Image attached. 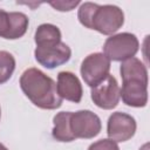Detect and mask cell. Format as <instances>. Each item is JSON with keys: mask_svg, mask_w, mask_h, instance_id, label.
Listing matches in <instances>:
<instances>
[{"mask_svg": "<svg viewBox=\"0 0 150 150\" xmlns=\"http://www.w3.org/2000/svg\"><path fill=\"white\" fill-rule=\"evenodd\" d=\"M0 118H1V108H0Z\"/></svg>", "mask_w": 150, "mask_h": 150, "instance_id": "obj_18", "label": "cell"}, {"mask_svg": "<svg viewBox=\"0 0 150 150\" xmlns=\"http://www.w3.org/2000/svg\"><path fill=\"white\" fill-rule=\"evenodd\" d=\"M68 117L69 111H61L57 112L53 118L54 127L52 130V135L59 142H73L68 128Z\"/></svg>", "mask_w": 150, "mask_h": 150, "instance_id": "obj_12", "label": "cell"}, {"mask_svg": "<svg viewBox=\"0 0 150 150\" xmlns=\"http://www.w3.org/2000/svg\"><path fill=\"white\" fill-rule=\"evenodd\" d=\"M90 97L95 105L104 110H111L120 102V86L112 75H108L101 83L91 88Z\"/></svg>", "mask_w": 150, "mask_h": 150, "instance_id": "obj_8", "label": "cell"}, {"mask_svg": "<svg viewBox=\"0 0 150 150\" xmlns=\"http://www.w3.org/2000/svg\"><path fill=\"white\" fill-rule=\"evenodd\" d=\"M56 90L62 100L79 103L82 100L83 89L79 77L71 71H60L57 74Z\"/></svg>", "mask_w": 150, "mask_h": 150, "instance_id": "obj_11", "label": "cell"}, {"mask_svg": "<svg viewBox=\"0 0 150 150\" xmlns=\"http://www.w3.org/2000/svg\"><path fill=\"white\" fill-rule=\"evenodd\" d=\"M139 49V41L132 33H118L108 38L103 45V54L110 61H125L135 57Z\"/></svg>", "mask_w": 150, "mask_h": 150, "instance_id": "obj_5", "label": "cell"}, {"mask_svg": "<svg viewBox=\"0 0 150 150\" xmlns=\"http://www.w3.org/2000/svg\"><path fill=\"white\" fill-rule=\"evenodd\" d=\"M77 18L82 26L103 35L114 34L124 23V13L115 5L101 6L94 2H83L79 8Z\"/></svg>", "mask_w": 150, "mask_h": 150, "instance_id": "obj_3", "label": "cell"}, {"mask_svg": "<svg viewBox=\"0 0 150 150\" xmlns=\"http://www.w3.org/2000/svg\"><path fill=\"white\" fill-rule=\"evenodd\" d=\"M88 150H120V148L117 145V142L110 138H102L100 141L91 143Z\"/></svg>", "mask_w": 150, "mask_h": 150, "instance_id": "obj_15", "label": "cell"}, {"mask_svg": "<svg viewBox=\"0 0 150 150\" xmlns=\"http://www.w3.org/2000/svg\"><path fill=\"white\" fill-rule=\"evenodd\" d=\"M52 7H54L56 11L60 12H69L74 9L77 5H80V1H52L49 2Z\"/></svg>", "mask_w": 150, "mask_h": 150, "instance_id": "obj_16", "label": "cell"}, {"mask_svg": "<svg viewBox=\"0 0 150 150\" xmlns=\"http://www.w3.org/2000/svg\"><path fill=\"white\" fill-rule=\"evenodd\" d=\"M136 128V121L131 115L116 111L112 112L108 118L107 134L108 137L115 142H125L134 137Z\"/></svg>", "mask_w": 150, "mask_h": 150, "instance_id": "obj_9", "label": "cell"}, {"mask_svg": "<svg viewBox=\"0 0 150 150\" xmlns=\"http://www.w3.org/2000/svg\"><path fill=\"white\" fill-rule=\"evenodd\" d=\"M20 87L26 97L38 108L54 110L62 105L55 81L38 68H28L21 74Z\"/></svg>", "mask_w": 150, "mask_h": 150, "instance_id": "obj_1", "label": "cell"}, {"mask_svg": "<svg viewBox=\"0 0 150 150\" xmlns=\"http://www.w3.org/2000/svg\"><path fill=\"white\" fill-rule=\"evenodd\" d=\"M0 150H8V149H7L2 143H0Z\"/></svg>", "mask_w": 150, "mask_h": 150, "instance_id": "obj_17", "label": "cell"}, {"mask_svg": "<svg viewBox=\"0 0 150 150\" xmlns=\"http://www.w3.org/2000/svg\"><path fill=\"white\" fill-rule=\"evenodd\" d=\"M110 70V60L103 53H93L84 57L81 63V76L87 86L94 88L101 83Z\"/></svg>", "mask_w": 150, "mask_h": 150, "instance_id": "obj_7", "label": "cell"}, {"mask_svg": "<svg viewBox=\"0 0 150 150\" xmlns=\"http://www.w3.org/2000/svg\"><path fill=\"white\" fill-rule=\"evenodd\" d=\"M34 56L38 63L45 68L54 69L70 60L71 49L61 40H47L36 43Z\"/></svg>", "mask_w": 150, "mask_h": 150, "instance_id": "obj_4", "label": "cell"}, {"mask_svg": "<svg viewBox=\"0 0 150 150\" xmlns=\"http://www.w3.org/2000/svg\"><path fill=\"white\" fill-rule=\"evenodd\" d=\"M122 88L120 97L124 104L134 108H143L148 103V70L137 57L122 62L120 67Z\"/></svg>", "mask_w": 150, "mask_h": 150, "instance_id": "obj_2", "label": "cell"}, {"mask_svg": "<svg viewBox=\"0 0 150 150\" xmlns=\"http://www.w3.org/2000/svg\"><path fill=\"white\" fill-rule=\"evenodd\" d=\"M47 40H61V32L57 26L52 23H42L36 28L34 35L35 43Z\"/></svg>", "mask_w": 150, "mask_h": 150, "instance_id": "obj_14", "label": "cell"}, {"mask_svg": "<svg viewBox=\"0 0 150 150\" xmlns=\"http://www.w3.org/2000/svg\"><path fill=\"white\" fill-rule=\"evenodd\" d=\"M68 128L73 141L77 138L90 139L101 132L102 123L100 117L90 110H79L75 112L69 111Z\"/></svg>", "mask_w": 150, "mask_h": 150, "instance_id": "obj_6", "label": "cell"}, {"mask_svg": "<svg viewBox=\"0 0 150 150\" xmlns=\"http://www.w3.org/2000/svg\"><path fill=\"white\" fill-rule=\"evenodd\" d=\"M15 70V59L6 50H0V84L6 83Z\"/></svg>", "mask_w": 150, "mask_h": 150, "instance_id": "obj_13", "label": "cell"}, {"mask_svg": "<svg viewBox=\"0 0 150 150\" xmlns=\"http://www.w3.org/2000/svg\"><path fill=\"white\" fill-rule=\"evenodd\" d=\"M28 16L21 12H6L0 8V38L16 40L22 38L28 28Z\"/></svg>", "mask_w": 150, "mask_h": 150, "instance_id": "obj_10", "label": "cell"}]
</instances>
